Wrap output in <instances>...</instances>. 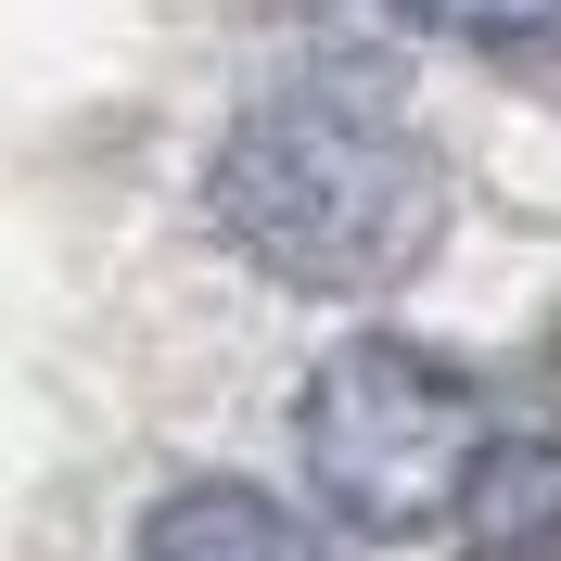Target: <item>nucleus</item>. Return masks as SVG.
<instances>
[{"label": "nucleus", "mask_w": 561, "mask_h": 561, "mask_svg": "<svg viewBox=\"0 0 561 561\" xmlns=\"http://www.w3.org/2000/svg\"><path fill=\"white\" fill-rule=\"evenodd\" d=\"M294 447H307V485L357 536H434V524L472 511L497 421H485V396L459 383L447 357L396 345V332H357L294 396Z\"/></svg>", "instance_id": "obj_2"}, {"label": "nucleus", "mask_w": 561, "mask_h": 561, "mask_svg": "<svg viewBox=\"0 0 561 561\" xmlns=\"http://www.w3.org/2000/svg\"><path fill=\"white\" fill-rule=\"evenodd\" d=\"M396 13L472 38V51H549V38H561V0H396Z\"/></svg>", "instance_id": "obj_5"}, {"label": "nucleus", "mask_w": 561, "mask_h": 561, "mask_svg": "<svg viewBox=\"0 0 561 561\" xmlns=\"http://www.w3.org/2000/svg\"><path fill=\"white\" fill-rule=\"evenodd\" d=\"M459 524H472V561H561V434H497Z\"/></svg>", "instance_id": "obj_4"}, {"label": "nucleus", "mask_w": 561, "mask_h": 561, "mask_svg": "<svg viewBox=\"0 0 561 561\" xmlns=\"http://www.w3.org/2000/svg\"><path fill=\"white\" fill-rule=\"evenodd\" d=\"M128 561H319V536L294 524L268 485L205 472V485H167L153 511H140V549Z\"/></svg>", "instance_id": "obj_3"}, {"label": "nucleus", "mask_w": 561, "mask_h": 561, "mask_svg": "<svg viewBox=\"0 0 561 561\" xmlns=\"http://www.w3.org/2000/svg\"><path fill=\"white\" fill-rule=\"evenodd\" d=\"M205 217L280 294H383L447 230V167L370 77H307L230 115L205 153Z\"/></svg>", "instance_id": "obj_1"}]
</instances>
